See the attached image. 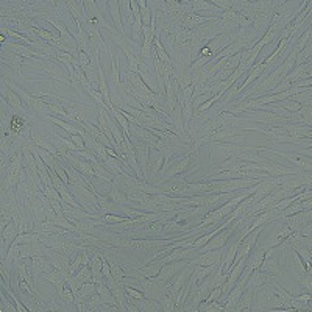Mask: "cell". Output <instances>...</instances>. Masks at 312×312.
I'll return each instance as SVG.
<instances>
[{
    "mask_svg": "<svg viewBox=\"0 0 312 312\" xmlns=\"http://www.w3.org/2000/svg\"><path fill=\"white\" fill-rule=\"evenodd\" d=\"M238 131H236V127L234 125H223L220 127L219 130H216L212 134H209L208 138H205V142L208 144H219V142H229L231 144H236V141H242V138H238Z\"/></svg>",
    "mask_w": 312,
    "mask_h": 312,
    "instance_id": "obj_1",
    "label": "cell"
},
{
    "mask_svg": "<svg viewBox=\"0 0 312 312\" xmlns=\"http://www.w3.org/2000/svg\"><path fill=\"white\" fill-rule=\"evenodd\" d=\"M262 289L259 292L255 290V295L258 297V303L259 306H267L268 309H280L281 301L278 298V295L275 294V289H273L271 283H265L261 286Z\"/></svg>",
    "mask_w": 312,
    "mask_h": 312,
    "instance_id": "obj_2",
    "label": "cell"
},
{
    "mask_svg": "<svg viewBox=\"0 0 312 312\" xmlns=\"http://www.w3.org/2000/svg\"><path fill=\"white\" fill-rule=\"evenodd\" d=\"M134 141V153H136V160L142 170L144 180L148 181V160H150V145L145 144L144 141H139L138 138H133Z\"/></svg>",
    "mask_w": 312,
    "mask_h": 312,
    "instance_id": "obj_3",
    "label": "cell"
},
{
    "mask_svg": "<svg viewBox=\"0 0 312 312\" xmlns=\"http://www.w3.org/2000/svg\"><path fill=\"white\" fill-rule=\"evenodd\" d=\"M225 256V245L222 248L217 250H211V251H205L197 255V258L190 259L189 262L192 265H205V267H211V265H219L222 258Z\"/></svg>",
    "mask_w": 312,
    "mask_h": 312,
    "instance_id": "obj_4",
    "label": "cell"
},
{
    "mask_svg": "<svg viewBox=\"0 0 312 312\" xmlns=\"http://www.w3.org/2000/svg\"><path fill=\"white\" fill-rule=\"evenodd\" d=\"M37 70L41 72V73L50 75L53 80L63 82L64 85L72 86V85H70V80H67V73H66V70L61 67V64H56V63H53V61H43V63H41V67H39Z\"/></svg>",
    "mask_w": 312,
    "mask_h": 312,
    "instance_id": "obj_5",
    "label": "cell"
},
{
    "mask_svg": "<svg viewBox=\"0 0 312 312\" xmlns=\"http://www.w3.org/2000/svg\"><path fill=\"white\" fill-rule=\"evenodd\" d=\"M268 151L290 161L292 164L297 166L298 169H301L303 172H310V156H301L300 153H292V151H278V150H273V148H270Z\"/></svg>",
    "mask_w": 312,
    "mask_h": 312,
    "instance_id": "obj_6",
    "label": "cell"
},
{
    "mask_svg": "<svg viewBox=\"0 0 312 312\" xmlns=\"http://www.w3.org/2000/svg\"><path fill=\"white\" fill-rule=\"evenodd\" d=\"M44 256L52 262V265L58 270H66L69 271V267H70V256H66L63 253L56 251L55 248H50V247H46L44 245Z\"/></svg>",
    "mask_w": 312,
    "mask_h": 312,
    "instance_id": "obj_7",
    "label": "cell"
},
{
    "mask_svg": "<svg viewBox=\"0 0 312 312\" xmlns=\"http://www.w3.org/2000/svg\"><path fill=\"white\" fill-rule=\"evenodd\" d=\"M283 128L295 142H304L306 138L310 139V127L304 124H284Z\"/></svg>",
    "mask_w": 312,
    "mask_h": 312,
    "instance_id": "obj_8",
    "label": "cell"
},
{
    "mask_svg": "<svg viewBox=\"0 0 312 312\" xmlns=\"http://www.w3.org/2000/svg\"><path fill=\"white\" fill-rule=\"evenodd\" d=\"M275 253H277V247H271V248L265 250L264 259H262V264H261L259 270L267 271V273H270V275H278L280 265H278V256L275 255Z\"/></svg>",
    "mask_w": 312,
    "mask_h": 312,
    "instance_id": "obj_9",
    "label": "cell"
},
{
    "mask_svg": "<svg viewBox=\"0 0 312 312\" xmlns=\"http://www.w3.org/2000/svg\"><path fill=\"white\" fill-rule=\"evenodd\" d=\"M284 222L289 225V228L292 229V232H300L301 228L306 226V223H309L310 220V209H306V211H301V212H297V214H292V216H287V217H283Z\"/></svg>",
    "mask_w": 312,
    "mask_h": 312,
    "instance_id": "obj_10",
    "label": "cell"
},
{
    "mask_svg": "<svg viewBox=\"0 0 312 312\" xmlns=\"http://www.w3.org/2000/svg\"><path fill=\"white\" fill-rule=\"evenodd\" d=\"M189 264V261H173V262H167L161 267V271H160V275L158 278L164 283L170 281L180 270H183L186 265Z\"/></svg>",
    "mask_w": 312,
    "mask_h": 312,
    "instance_id": "obj_11",
    "label": "cell"
},
{
    "mask_svg": "<svg viewBox=\"0 0 312 312\" xmlns=\"http://www.w3.org/2000/svg\"><path fill=\"white\" fill-rule=\"evenodd\" d=\"M167 195H173V197H183V195L187 193L189 190V181H173L169 180L167 183H161L158 184Z\"/></svg>",
    "mask_w": 312,
    "mask_h": 312,
    "instance_id": "obj_12",
    "label": "cell"
},
{
    "mask_svg": "<svg viewBox=\"0 0 312 312\" xmlns=\"http://www.w3.org/2000/svg\"><path fill=\"white\" fill-rule=\"evenodd\" d=\"M216 16H211V17H203V16H199V14H193V13H189V14H184L183 19H181V25L184 30H193V28H197L209 21H216Z\"/></svg>",
    "mask_w": 312,
    "mask_h": 312,
    "instance_id": "obj_13",
    "label": "cell"
},
{
    "mask_svg": "<svg viewBox=\"0 0 312 312\" xmlns=\"http://www.w3.org/2000/svg\"><path fill=\"white\" fill-rule=\"evenodd\" d=\"M130 131H133V133H131V139H133V138H138L139 141H144V142L148 144L150 147H154L156 142H158V138H156V136H154L150 130H147V128H144V127H138V125L130 124Z\"/></svg>",
    "mask_w": 312,
    "mask_h": 312,
    "instance_id": "obj_14",
    "label": "cell"
},
{
    "mask_svg": "<svg viewBox=\"0 0 312 312\" xmlns=\"http://www.w3.org/2000/svg\"><path fill=\"white\" fill-rule=\"evenodd\" d=\"M273 278H275V275H270V273H267V271H262V270L256 268V270H253V271L250 273V277H248V280H247L245 287L258 289V287H261L262 284L271 281Z\"/></svg>",
    "mask_w": 312,
    "mask_h": 312,
    "instance_id": "obj_15",
    "label": "cell"
},
{
    "mask_svg": "<svg viewBox=\"0 0 312 312\" xmlns=\"http://www.w3.org/2000/svg\"><path fill=\"white\" fill-rule=\"evenodd\" d=\"M108 10H109V14H111V19L114 22V28L119 31L122 36H127L125 34V28H124V24H122V14H121V2H117V0H109L108 2Z\"/></svg>",
    "mask_w": 312,
    "mask_h": 312,
    "instance_id": "obj_16",
    "label": "cell"
},
{
    "mask_svg": "<svg viewBox=\"0 0 312 312\" xmlns=\"http://www.w3.org/2000/svg\"><path fill=\"white\" fill-rule=\"evenodd\" d=\"M31 265H33V278H34V281L37 280V277L41 275V273H49V271L55 270V267L52 265V262L46 256L31 258Z\"/></svg>",
    "mask_w": 312,
    "mask_h": 312,
    "instance_id": "obj_17",
    "label": "cell"
},
{
    "mask_svg": "<svg viewBox=\"0 0 312 312\" xmlns=\"http://www.w3.org/2000/svg\"><path fill=\"white\" fill-rule=\"evenodd\" d=\"M17 234H21V231H19V226H17V223L14 220L11 223H8L5 229H2V244H4L2 251L4 253H5V248L11 247V244L17 238Z\"/></svg>",
    "mask_w": 312,
    "mask_h": 312,
    "instance_id": "obj_18",
    "label": "cell"
},
{
    "mask_svg": "<svg viewBox=\"0 0 312 312\" xmlns=\"http://www.w3.org/2000/svg\"><path fill=\"white\" fill-rule=\"evenodd\" d=\"M21 294L25 297L24 298V304L28 310H47V304L41 301V298H39L37 292H28V294H25V292H21Z\"/></svg>",
    "mask_w": 312,
    "mask_h": 312,
    "instance_id": "obj_19",
    "label": "cell"
},
{
    "mask_svg": "<svg viewBox=\"0 0 312 312\" xmlns=\"http://www.w3.org/2000/svg\"><path fill=\"white\" fill-rule=\"evenodd\" d=\"M7 49H10L13 53L22 56V58H31V60H36L34 56H41L36 50H33L31 47L25 46V44H17V43H13V41H8L7 43Z\"/></svg>",
    "mask_w": 312,
    "mask_h": 312,
    "instance_id": "obj_20",
    "label": "cell"
},
{
    "mask_svg": "<svg viewBox=\"0 0 312 312\" xmlns=\"http://www.w3.org/2000/svg\"><path fill=\"white\" fill-rule=\"evenodd\" d=\"M2 91H4V97L7 99L8 105H10L13 109L19 111L21 114H25V112H27V111L24 109V103H22V100H21V97H19L11 88H5V85H4V86H2Z\"/></svg>",
    "mask_w": 312,
    "mask_h": 312,
    "instance_id": "obj_21",
    "label": "cell"
},
{
    "mask_svg": "<svg viewBox=\"0 0 312 312\" xmlns=\"http://www.w3.org/2000/svg\"><path fill=\"white\" fill-rule=\"evenodd\" d=\"M255 13L250 8V2L247 4V7H244L241 11H238V25L241 28H248L255 24Z\"/></svg>",
    "mask_w": 312,
    "mask_h": 312,
    "instance_id": "obj_22",
    "label": "cell"
},
{
    "mask_svg": "<svg viewBox=\"0 0 312 312\" xmlns=\"http://www.w3.org/2000/svg\"><path fill=\"white\" fill-rule=\"evenodd\" d=\"M255 290L256 289H253V287H245V290L242 292V295H241L234 310H238V312L251 310V301H253V298H255Z\"/></svg>",
    "mask_w": 312,
    "mask_h": 312,
    "instance_id": "obj_23",
    "label": "cell"
},
{
    "mask_svg": "<svg viewBox=\"0 0 312 312\" xmlns=\"http://www.w3.org/2000/svg\"><path fill=\"white\" fill-rule=\"evenodd\" d=\"M310 199L307 200H303V202H297V203H292L290 206H287L286 209L280 211L278 214V219H283V217H287V216H292V214H297V212H301V211H306V209H310Z\"/></svg>",
    "mask_w": 312,
    "mask_h": 312,
    "instance_id": "obj_24",
    "label": "cell"
},
{
    "mask_svg": "<svg viewBox=\"0 0 312 312\" xmlns=\"http://www.w3.org/2000/svg\"><path fill=\"white\" fill-rule=\"evenodd\" d=\"M2 63L7 64L8 67H11L16 73H19L21 76V67H22V63H24V58L19 56L13 52H4V58H2Z\"/></svg>",
    "mask_w": 312,
    "mask_h": 312,
    "instance_id": "obj_25",
    "label": "cell"
},
{
    "mask_svg": "<svg viewBox=\"0 0 312 312\" xmlns=\"http://www.w3.org/2000/svg\"><path fill=\"white\" fill-rule=\"evenodd\" d=\"M67 277H69V271L66 270H52L49 273H43V281H47L53 286H58V284H61L64 281H67Z\"/></svg>",
    "mask_w": 312,
    "mask_h": 312,
    "instance_id": "obj_26",
    "label": "cell"
},
{
    "mask_svg": "<svg viewBox=\"0 0 312 312\" xmlns=\"http://www.w3.org/2000/svg\"><path fill=\"white\" fill-rule=\"evenodd\" d=\"M106 195H108V199H109L111 202H114L115 205H119V206H124V205H128V203H130L128 195H127L122 189L117 187L114 183H112V186H111V189L108 190Z\"/></svg>",
    "mask_w": 312,
    "mask_h": 312,
    "instance_id": "obj_27",
    "label": "cell"
},
{
    "mask_svg": "<svg viewBox=\"0 0 312 312\" xmlns=\"http://www.w3.org/2000/svg\"><path fill=\"white\" fill-rule=\"evenodd\" d=\"M49 119H50L52 124H55V125H58V127H61V128L66 130L69 134H80V136H83V134L86 133L82 127H78V125H75V124H70V122H66V121H61V119H58V117H55V115H49Z\"/></svg>",
    "mask_w": 312,
    "mask_h": 312,
    "instance_id": "obj_28",
    "label": "cell"
},
{
    "mask_svg": "<svg viewBox=\"0 0 312 312\" xmlns=\"http://www.w3.org/2000/svg\"><path fill=\"white\" fill-rule=\"evenodd\" d=\"M190 5V10L193 14H197L199 11H205V13H219L220 14V10L217 7H214L212 2H205V0H190L189 2Z\"/></svg>",
    "mask_w": 312,
    "mask_h": 312,
    "instance_id": "obj_29",
    "label": "cell"
},
{
    "mask_svg": "<svg viewBox=\"0 0 312 312\" xmlns=\"http://www.w3.org/2000/svg\"><path fill=\"white\" fill-rule=\"evenodd\" d=\"M217 268V265H211V267H205V265H193V271L190 275V280L193 281V284H199L202 283L209 273H212L214 270Z\"/></svg>",
    "mask_w": 312,
    "mask_h": 312,
    "instance_id": "obj_30",
    "label": "cell"
},
{
    "mask_svg": "<svg viewBox=\"0 0 312 312\" xmlns=\"http://www.w3.org/2000/svg\"><path fill=\"white\" fill-rule=\"evenodd\" d=\"M264 253H265V250H264L262 247L253 248V250H251V253L248 255V258H247V265H248V267H251L253 270L259 268V267H261V264H262V259H264Z\"/></svg>",
    "mask_w": 312,
    "mask_h": 312,
    "instance_id": "obj_31",
    "label": "cell"
},
{
    "mask_svg": "<svg viewBox=\"0 0 312 312\" xmlns=\"http://www.w3.org/2000/svg\"><path fill=\"white\" fill-rule=\"evenodd\" d=\"M161 264L158 261H151L148 264H145L141 270L144 273V277L145 278H153V277H158L160 275V271H161Z\"/></svg>",
    "mask_w": 312,
    "mask_h": 312,
    "instance_id": "obj_32",
    "label": "cell"
},
{
    "mask_svg": "<svg viewBox=\"0 0 312 312\" xmlns=\"http://www.w3.org/2000/svg\"><path fill=\"white\" fill-rule=\"evenodd\" d=\"M102 304H105L103 300H102V297L95 292V294H94L89 300H86V301L83 303V310H99V307H100Z\"/></svg>",
    "mask_w": 312,
    "mask_h": 312,
    "instance_id": "obj_33",
    "label": "cell"
},
{
    "mask_svg": "<svg viewBox=\"0 0 312 312\" xmlns=\"http://www.w3.org/2000/svg\"><path fill=\"white\" fill-rule=\"evenodd\" d=\"M75 277L80 280L83 284H85V283H89V281H94V280H92V270H91L89 264H82V267L78 268V271L75 273Z\"/></svg>",
    "mask_w": 312,
    "mask_h": 312,
    "instance_id": "obj_34",
    "label": "cell"
},
{
    "mask_svg": "<svg viewBox=\"0 0 312 312\" xmlns=\"http://www.w3.org/2000/svg\"><path fill=\"white\" fill-rule=\"evenodd\" d=\"M139 8H141V19H142V27H148L151 24V11L150 7H147L145 0H139L138 2Z\"/></svg>",
    "mask_w": 312,
    "mask_h": 312,
    "instance_id": "obj_35",
    "label": "cell"
},
{
    "mask_svg": "<svg viewBox=\"0 0 312 312\" xmlns=\"http://www.w3.org/2000/svg\"><path fill=\"white\" fill-rule=\"evenodd\" d=\"M197 310H206V312H219L223 310V304L219 301H202L197 307Z\"/></svg>",
    "mask_w": 312,
    "mask_h": 312,
    "instance_id": "obj_36",
    "label": "cell"
},
{
    "mask_svg": "<svg viewBox=\"0 0 312 312\" xmlns=\"http://www.w3.org/2000/svg\"><path fill=\"white\" fill-rule=\"evenodd\" d=\"M109 267H111V275H112V278L114 280H117V281H124V278H125V271H124V268H122V265L119 264V262H114V261H111L109 262Z\"/></svg>",
    "mask_w": 312,
    "mask_h": 312,
    "instance_id": "obj_37",
    "label": "cell"
},
{
    "mask_svg": "<svg viewBox=\"0 0 312 312\" xmlns=\"http://www.w3.org/2000/svg\"><path fill=\"white\" fill-rule=\"evenodd\" d=\"M310 50H312V47H310V41H309V44L297 55V60H295V66H300V64H304L306 61H309L310 60Z\"/></svg>",
    "mask_w": 312,
    "mask_h": 312,
    "instance_id": "obj_38",
    "label": "cell"
},
{
    "mask_svg": "<svg viewBox=\"0 0 312 312\" xmlns=\"http://www.w3.org/2000/svg\"><path fill=\"white\" fill-rule=\"evenodd\" d=\"M289 99H290L292 102L298 103V105L310 103V89H309V91H306V92H300V94L292 95V97H289Z\"/></svg>",
    "mask_w": 312,
    "mask_h": 312,
    "instance_id": "obj_39",
    "label": "cell"
},
{
    "mask_svg": "<svg viewBox=\"0 0 312 312\" xmlns=\"http://www.w3.org/2000/svg\"><path fill=\"white\" fill-rule=\"evenodd\" d=\"M277 105H278V106H281V108H284V109H286V111H289V112H298V111H300V108H301V105H298V103H295V102H292L290 99L281 100V102H278Z\"/></svg>",
    "mask_w": 312,
    "mask_h": 312,
    "instance_id": "obj_40",
    "label": "cell"
},
{
    "mask_svg": "<svg viewBox=\"0 0 312 312\" xmlns=\"http://www.w3.org/2000/svg\"><path fill=\"white\" fill-rule=\"evenodd\" d=\"M53 170L58 173V177H60L63 181H64V184H70V181H69V177H67V173H66V169H64V166H63V163H60V161H55V166H53Z\"/></svg>",
    "mask_w": 312,
    "mask_h": 312,
    "instance_id": "obj_41",
    "label": "cell"
},
{
    "mask_svg": "<svg viewBox=\"0 0 312 312\" xmlns=\"http://www.w3.org/2000/svg\"><path fill=\"white\" fill-rule=\"evenodd\" d=\"M310 103H304V105H301V108H300V111H298V114L301 115V119H303V124L304 125H309L310 127Z\"/></svg>",
    "mask_w": 312,
    "mask_h": 312,
    "instance_id": "obj_42",
    "label": "cell"
},
{
    "mask_svg": "<svg viewBox=\"0 0 312 312\" xmlns=\"http://www.w3.org/2000/svg\"><path fill=\"white\" fill-rule=\"evenodd\" d=\"M130 217H125V216H114V214H106L103 216V220L106 225H117V223H122L125 220H128Z\"/></svg>",
    "mask_w": 312,
    "mask_h": 312,
    "instance_id": "obj_43",
    "label": "cell"
},
{
    "mask_svg": "<svg viewBox=\"0 0 312 312\" xmlns=\"http://www.w3.org/2000/svg\"><path fill=\"white\" fill-rule=\"evenodd\" d=\"M78 63H80V66L83 69L88 67L91 64V56L88 53H85V52H80V53H78Z\"/></svg>",
    "mask_w": 312,
    "mask_h": 312,
    "instance_id": "obj_44",
    "label": "cell"
},
{
    "mask_svg": "<svg viewBox=\"0 0 312 312\" xmlns=\"http://www.w3.org/2000/svg\"><path fill=\"white\" fill-rule=\"evenodd\" d=\"M125 290H127V295H130L131 298H136V300H141L144 298V292H139V290H136V289H131V287H127L125 286Z\"/></svg>",
    "mask_w": 312,
    "mask_h": 312,
    "instance_id": "obj_45",
    "label": "cell"
},
{
    "mask_svg": "<svg viewBox=\"0 0 312 312\" xmlns=\"http://www.w3.org/2000/svg\"><path fill=\"white\" fill-rule=\"evenodd\" d=\"M297 301H300V303H307L309 300H310V294H304V295H300V297H294Z\"/></svg>",
    "mask_w": 312,
    "mask_h": 312,
    "instance_id": "obj_46",
    "label": "cell"
}]
</instances>
